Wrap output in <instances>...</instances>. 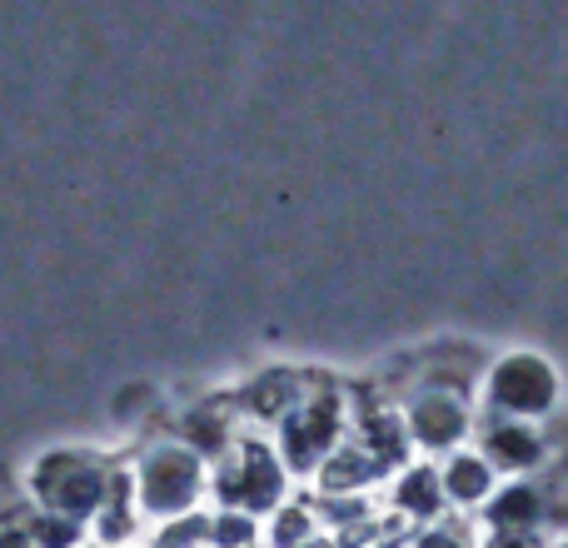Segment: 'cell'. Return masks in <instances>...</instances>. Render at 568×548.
I'll return each instance as SVG.
<instances>
[{
    "mask_svg": "<svg viewBox=\"0 0 568 548\" xmlns=\"http://www.w3.org/2000/svg\"><path fill=\"white\" fill-rule=\"evenodd\" d=\"M130 484H135L140 519L175 524L185 514H195V504L210 494V464L200 454H190L180 439H165L140 454Z\"/></svg>",
    "mask_w": 568,
    "mask_h": 548,
    "instance_id": "6da1fadb",
    "label": "cell"
},
{
    "mask_svg": "<svg viewBox=\"0 0 568 548\" xmlns=\"http://www.w3.org/2000/svg\"><path fill=\"white\" fill-rule=\"evenodd\" d=\"M284 489H290V469L275 454V439H260V434H245L210 469V494H215L220 509H240L250 519L284 509Z\"/></svg>",
    "mask_w": 568,
    "mask_h": 548,
    "instance_id": "7a4b0ae2",
    "label": "cell"
},
{
    "mask_svg": "<svg viewBox=\"0 0 568 548\" xmlns=\"http://www.w3.org/2000/svg\"><path fill=\"white\" fill-rule=\"evenodd\" d=\"M349 439V399L314 379L310 399L275 429V454L290 474H320L339 444Z\"/></svg>",
    "mask_w": 568,
    "mask_h": 548,
    "instance_id": "3957f363",
    "label": "cell"
},
{
    "mask_svg": "<svg viewBox=\"0 0 568 548\" xmlns=\"http://www.w3.org/2000/svg\"><path fill=\"white\" fill-rule=\"evenodd\" d=\"M30 489H36L40 509L50 514H65V519L75 524H95L100 509H105L110 489H115V469L100 459H90V454H45V459L36 464V479H30Z\"/></svg>",
    "mask_w": 568,
    "mask_h": 548,
    "instance_id": "277c9868",
    "label": "cell"
},
{
    "mask_svg": "<svg viewBox=\"0 0 568 548\" xmlns=\"http://www.w3.org/2000/svg\"><path fill=\"white\" fill-rule=\"evenodd\" d=\"M474 449L489 459L499 479H549V464L564 449V439H549L544 424L484 414L479 429H474Z\"/></svg>",
    "mask_w": 568,
    "mask_h": 548,
    "instance_id": "5b68a950",
    "label": "cell"
},
{
    "mask_svg": "<svg viewBox=\"0 0 568 548\" xmlns=\"http://www.w3.org/2000/svg\"><path fill=\"white\" fill-rule=\"evenodd\" d=\"M484 409L499 414V419L544 424V414L554 409V374H549V364L529 359V354L499 359L489 374H484Z\"/></svg>",
    "mask_w": 568,
    "mask_h": 548,
    "instance_id": "8992f818",
    "label": "cell"
},
{
    "mask_svg": "<svg viewBox=\"0 0 568 548\" xmlns=\"http://www.w3.org/2000/svg\"><path fill=\"white\" fill-rule=\"evenodd\" d=\"M404 429H409V444L424 454H459L469 449L474 429H479V414L464 394H414L404 404Z\"/></svg>",
    "mask_w": 568,
    "mask_h": 548,
    "instance_id": "52a82bcc",
    "label": "cell"
},
{
    "mask_svg": "<svg viewBox=\"0 0 568 548\" xmlns=\"http://www.w3.org/2000/svg\"><path fill=\"white\" fill-rule=\"evenodd\" d=\"M559 509H554L549 484L539 479H509L484 509V529L489 534H549Z\"/></svg>",
    "mask_w": 568,
    "mask_h": 548,
    "instance_id": "ba28073f",
    "label": "cell"
},
{
    "mask_svg": "<svg viewBox=\"0 0 568 548\" xmlns=\"http://www.w3.org/2000/svg\"><path fill=\"white\" fill-rule=\"evenodd\" d=\"M240 419H245V414H240L235 399H205V404H195V409L180 419L175 439L185 444L190 454H200L210 469H215V464L225 459V454L235 449L240 439H245V434H240Z\"/></svg>",
    "mask_w": 568,
    "mask_h": 548,
    "instance_id": "9c48e42d",
    "label": "cell"
},
{
    "mask_svg": "<svg viewBox=\"0 0 568 548\" xmlns=\"http://www.w3.org/2000/svg\"><path fill=\"white\" fill-rule=\"evenodd\" d=\"M389 509H394V519H409V524H419V529L439 524L444 514H449V499H444V479H439V464H404L399 479H394Z\"/></svg>",
    "mask_w": 568,
    "mask_h": 548,
    "instance_id": "30bf717a",
    "label": "cell"
},
{
    "mask_svg": "<svg viewBox=\"0 0 568 548\" xmlns=\"http://www.w3.org/2000/svg\"><path fill=\"white\" fill-rule=\"evenodd\" d=\"M310 389H314V379L280 369V374H265V379H255L235 404H240V414H245V419L260 424V429H280V424L290 419V414L300 409L304 399H310Z\"/></svg>",
    "mask_w": 568,
    "mask_h": 548,
    "instance_id": "8fae6325",
    "label": "cell"
},
{
    "mask_svg": "<svg viewBox=\"0 0 568 548\" xmlns=\"http://www.w3.org/2000/svg\"><path fill=\"white\" fill-rule=\"evenodd\" d=\"M439 479H444V499H449V509H489V499L499 494V474L489 469V459H484L479 449H459L449 454V459L439 464Z\"/></svg>",
    "mask_w": 568,
    "mask_h": 548,
    "instance_id": "7c38bea8",
    "label": "cell"
},
{
    "mask_svg": "<svg viewBox=\"0 0 568 548\" xmlns=\"http://www.w3.org/2000/svg\"><path fill=\"white\" fill-rule=\"evenodd\" d=\"M379 479H389V469H384V464L374 459L364 444L344 439L339 449L324 459V469L314 474V489H320V494H364L369 484H379Z\"/></svg>",
    "mask_w": 568,
    "mask_h": 548,
    "instance_id": "4fadbf2b",
    "label": "cell"
},
{
    "mask_svg": "<svg viewBox=\"0 0 568 548\" xmlns=\"http://www.w3.org/2000/svg\"><path fill=\"white\" fill-rule=\"evenodd\" d=\"M265 539H270V548H310L320 539V519H314L310 504H284V509L270 514Z\"/></svg>",
    "mask_w": 568,
    "mask_h": 548,
    "instance_id": "5bb4252c",
    "label": "cell"
},
{
    "mask_svg": "<svg viewBox=\"0 0 568 548\" xmlns=\"http://www.w3.org/2000/svg\"><path fill=\"white\" fill-rule=\"evenodd\" d=\"M26 534H30V544L36 548H85V524L65 519V514H50V509L30 514Z\"/></svg>",
    "mask_w": 568,
    "mask_h": 548,
    "instance_id": "9a60e30c",
    "label": "cell"
},
{
    "mask_svg": "<svg viewBox=\"0 0 568 548\" xmlns=\"http://www.w3.org/2000/svg\"><path fill=\"white\" fill-rule=\"evenodd\" d=\"M260 544V519L240 509H215L210 514V548H255Z\"/></svg>",
    "mask_w": 568,
    "mask_h": 548,
    "instance_id": "2e32d148",
    "label": "cell"
},
{
    "mask_svg": "<svg viewBox=\"0 0 568 548\" xmlns=\"http://www.w3.org/2000/svg\"><path fill=\"white\" fill-rule=\"evenodd\" d=\"M409 548H484V544L474 539L464 519H439V524H429V529L414 534Z\"/></svg>",
    "mask_w": 568,
    "mask_h": 548,
    "instance_id": "e0dca14e",
    "label": "cell"
},
{
    "mask_svg": "<svg viewBox=\"0 0 568 548\" xmlns=\"http://www.w3.org/2000/svg\"><path fill=\"white\" fill-rule=\"evenodd\" d=\"M0 548H36V544H30V534H26V519L0 529Z\"/></svg>",
    "mask_w": 568,
    "mask_h": 548,
    "instance_id": "ac0fdd59",
    "label": "cell"
},
{
    "mask_svg": "<svg viewBox=\"0 0 568 548\" xmlns=\"http://www.w3.org/2000/svg\"><path fill=\"white\" fill-rule=\"evenodd\" d=\"M549 548H568V529H559V534H549Z\"/></svg>",
    "mask_w": 568,
    "mask_h": 548,
    "instance_id": "d6986e66",
    "label": "cell"
},
{
    "mask_svg": "<svg viewBox=\"0 0 568 548\" xmlns=\"http://www.w3.org/2000/svg\"><path fill=\"white\" fill-rule=\"evenodd\" d=\"M85 548H100V544H85Z\"/></svg>",
    "mask_w": 568,
    "mask_h": 548,
    "instance_id": "ffe728a7",
    "label": "cell"
},
{
    "mask_svg": "<svg viewBox=\"0 0 568 548\" xmlns=\"http://www.w3.org/2000/svg\"><path fill=\"white\" fill-rule=\"evenodd\" d=\"M255 548H260V544H255Z\"/></svg>",
    "mask_w": 568,
    "mask_h": 548,
    "instance_id": "44dd1931",
    "label": "cell"
}]
</instances>
